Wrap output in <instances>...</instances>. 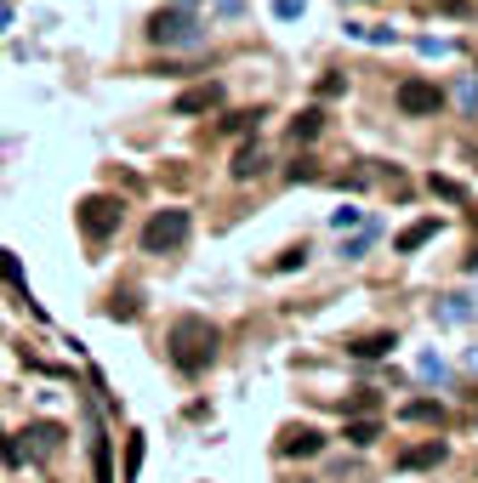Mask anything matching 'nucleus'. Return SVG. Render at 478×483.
Instances as JSON below:
<instances>
[{
    "mask_svg": "<svg viewBox=\"0 0 478 483\" xmlns=\"http://www.w3.org/2000/svg\"><path fill=\"white\" fill-rule=\"evenodd\" d=\"M165 353H172V364L182 370V376H199V370L217 358V324L211 319H177L172 336H165Z\"/></svg>",
    "mask_w": 478,
    "mask_h": 483,
    "instance_id": "obj_1",
    "label": "nucleus"
},
{
    "mask_svg": "<svg viewBox=\"0 0 478 483\" xmlns=\"http://www.w3.org/2000/svg\"><path fill=\"white\" fill-rule=\"evenodd\" d=\"M120 216H126V205H120L114 194H86V199H80V228H86V239H109V233L120 228Z\"/></svg>",
    "mask_w": 478,
    "mask_h": 483,
    "instance_id": "obj_2",
    "label": "nucleus"
},
{
    "mask_svg": "<svg viewBox=\"0 0 478 483\" xmlns=\"http://www.w3.org/2000/svg\"><path fill=\"white\" fill-rule=\"evenodd\" d=\"M148 40H160V46H194V40H199L194 12H189V6H165V12H154V18H148Z\"/></svg>",
    "mask_w": 478,
    "mask_h": 483,
    "instance_id": "obj_3",
    "label": "nucleus"
},
{
    "mask_svg": "<svg viewBox=\"0 0 478 483\" xmlns=\"http://www.w3.org/2000/svg\"><path fill=\"white\" fill-rule=\"evenodd\" d=\"M189 239V211H154V222L143 228V251L160 256V251H177Z\"/></svg>",
    "mask_w": 478,
    "mask_h": 483,
    "instance_id": "obj_4",
    "label": "nucleus"
},
{
    "mask_svg": "<svg viewBox=\"0 0 478 483\" xmlns=\"http://www.w3.org/2000/svg\"><path fill=\"white\" fill-rule=\"evenodd\" d=\"M398 108H405V114H439L444 91L433 80H405V86H398Z\"/></svg>",
    "mask_w": 478,
    "mask_h": 483,
    "instance_id": "obj_5",
    "label": "nucleus"
},
{
    "mask_svg": "<svg viewBox=\"0 0 478 483\" xmlns=\"http://www.w3.org/2000/svg\"><path fill=\"white\" fill-rule=\"evenodd\" d=\"M217 103H222V86H194V91L177 97V114L189 120V114H205V108H217Z\"/></svg>",
    "mask_w": 478,
    "mask_h": 483,
    "instance_id": "obj_6",
    "label": "nucleus"
},
{
    "mask_svg": "<svg viewBox=\"0 0 478 483\" xmlns=\"http://www.w3.org/2000/svg\"><path fill=\"white\" fill-rule=\"evenodd\" d=\"M319 449H325V438H319L314 427H290L280 438V455H319Z\"/></svg>",
    "mask_w": 478,
    "mask_h": 483,
    "instance_id": "obj_7",
    "label": "nucleus"
},
{
    "mask_svg": "<svg viewBox=\"0 0 478 483\" xmlns=\"http://www.w3.org/2000/svg\"><path fill=\"white\" fill-rule=\"evenodd\" d=\"M262 165H268V154H262V148H239V160H234V177H239V182H251Z\"/></svg>",
    "mask_w": 478,
    "mask_h": 483,
    "instance_id": "obj_8",
    "label": "nucleus"
},
{
    "mask_svg": "<svg viewBox=\"0 0 478 483\" xmlns=\"http://www.w3.org/2000/svg\"><path fill=\"white\" fill-rule=\"evenodd\" d=\"M405 421H439L444 427L450 415H444V404H433V398H415V404H405Z\"/></svg>",
    "mask_w": 478,
    "mask_h": 483,
    "instance_id": "obj_9",
    "label": "nucleus"
},
{
    "mask_svg": "<svg viewBox=\"0 0 478 483\" xmlns=\"http://www.w3.org/2000/svg\"><path fill=\"white\" fill-rule=\"evenodd\" d=\"M433 233H439V222H433V216H427V222H415V228H405V239H398V251H422V245H427V239H433Z\"/></svg>",
    "mask_w": 478,
    "mask_h": 483,
    "instance_id": "obj_10",
    "label": "nucleus"
},
{
    "mask_svg": "<svg viewBox=\"0 0 478 483\" xmlns=\"http://www.w3.org/2000/svg\"><path fill=\"white\" fill-rule=\"evenodd\" d=\"M398 341L393 336H365V341H353V358H382V353H393Z\"/></svg>",
    "mask_w": 478,
    "mask_h": 483,
    "instance_id": "obj_11",
    "label": "nucleus"
},
{
    "mask_svg": "<svg viewBox=\"0 0 478 483\" xmlns=\"http://www.w3.org/2000/svg\"><path fill=\"white\" fill-rule=\"evenodd\" d=\"M319 126H325V114H319V108H307V114L297 120V126H290V137H297V143H314V137H319Z\"/></svg>",
    "mask_w": 478,
    "mask_h": 483,
    "instance_id": "obj_12",
    "label": "nucleus"
},
{
    "mask_svg": "<svg viewBox=\"0 0 478 483\" xmlns=\"http://www.w3.org/2000/svg\"><path fill=\"white\" fill-rule=\"evenodd\" d=\"M433 461H444V444L439 438L422 444V449H405V466H433Z\"/></svg>",
    "mask_w": 478,
    "mask_h": 483,
    "instance_id": "obj_13",
    "label": "nucleus"
},
{
    "mask_svg": "<svg viewBox=\"0 0 478 483\" xmlns=\"http://www.w3.org/2000/svg\"><path fill=\"white\" fill-rule=\"evenodd\" d=\"M0 279H6V285H18V290L29 296V279H23V268H18V262H12V251H0Z\"/></svg>",
    "mask_w": 478,
    "mask_h": 483,
    "instance_id": "obj_14",
    "label": "nucleus"
},
{
    "mask_svg": "<svg viewBox=\"0 0 478 483\" xmlns=\"http://www.w3.org/2000/svg\"><path fill=\"white\" fill-rule=\"evenodd\" d=\"M348 438H353V444H376V438H382V427H376V421H353Z\"/></svg>",
    "mask_w": 478,
    "mask_h": 483,
    "instance_id": "obj_15",
    "label": "nucleus"
},
{
    "mask_svg": "<svg viewBox=\"0 0 478 483\" xmlns=\"http://www.w3.org/2000/svg\"><path fill=\"white\" fill-rule=\"evenodd\" d=\"M302 262H307V245H297V251H285V256H280V273H290V268H302Z\"/></svg>",
    "mask_w": 478,
    "mask_h": 483,
    "instance_id": "obj_16",
    "label": "nucleus"
},
{
    "mask_svg": "<svg viewBox=\"0 0 478 483\" xmlns=\"http://www.w3.org/2000/svg\"><path fill=\"white\" fill-rule=\"evenodd\" d=\"M302 6H307V0H273V18H297Z\"/></svg>",
    "mask_w": 478,
    "mask_h": 483,
    "instance_id": "obj_17",
    "label": "nucleus"
},
{
    "mask_svg": "<svg viewBox=\"0 0 478 483\" xmlns=\"http://www.w3.org/2000/svg\"><path fill=\"white\" fill-rule=\"evenodd\" d=\"M6 18H12V12H6V0H0V23H6Z\"/></svg>",
    "mask_w": 478,
    "mask_h": 483,
    "instance_id": "obj_18",
    "label": "nucleus"
},
{
    "mask_svg": "<svg viewBox=\"0 0 478 483\" xmlns=\"http://www.w3.org/2000/svg\"><path fill=\"white\" fill-rule=\"evenodd\" d=\"M473 370H478V353H473Z\"/></svg>",
    "mask_w": 478,
    "mask_h": 483,
    "instance_id": "obj_19",
    "label": "nucleus"
}]
</instances>
